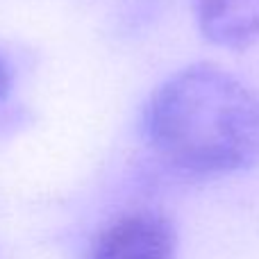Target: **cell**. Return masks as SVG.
<instances>
[{"instance_id": "6da1fadb", "label": "cell", "mask_w": 259, "mask_h": 259, "mask_svg": "<svg viewBox=\"0 0 259 259\" xmlns=\"http://www.w3.org/2000/svg\"><path fill=\"white\" fill-rule=\"evenodd\" d=\"M146 134L161 159L189 173L228 175L259 164V94L214 64H193L157 87Z\"/></svg>"}, {"instance_id": "7a4b0ae2", "label": "cell", "mask_w": 259, "mask_h": 259, "mask_svg": "<svg viewBox=\"0 0 259 259\" xmlns=\"http://www.w3.org/2000/svg\"><path fill=\"white\" fill-rule=\"evenodd\" d=\"M89 259H178V241L166 219L139 211L105 230Z\"/></svg>"}, {"instance_id": "3957f363", "label": "cell", "mask_w": 259, "mask_h": 259, "mask_svg": "<svg viewBox=\"0 0 259 259\" xmlns=\"http://www.w3.org/2000/svg\"><path fill=\"white\" fill-rule=\"evenodd\" d=\"M200 32L216 46L243 48L259 36V0H191Z\"/></svg>"}, {"instance_id": "277c9868", "label": "cell", "mask_w": 259, "mask_h": 259, "mask_svg": "<svg viewBox=\"0 0 259 259\" xmlns=\"http://www.w3.org/2000/svg\"><path fill=\"white\" fill-rule=\"evenodd\" d=\"M9 89H12V66L5 59V55H0V103L7 98Z\"/></svg>"}]
</instances>
